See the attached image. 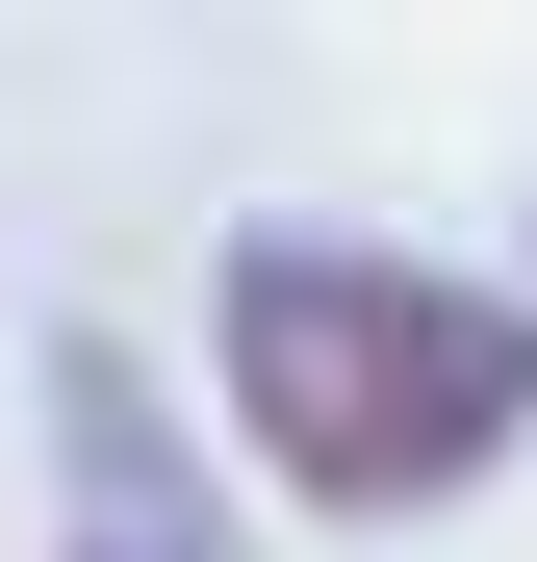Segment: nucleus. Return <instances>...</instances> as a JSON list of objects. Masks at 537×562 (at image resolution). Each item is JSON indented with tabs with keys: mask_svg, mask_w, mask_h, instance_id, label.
I'll list each match as a JSON object with an SVG mask.
<instances>
[{
	"mask_svg": "<svg viewBox=\"0 0 537 562\" xmlns=\"http://www.w3.org/2000/svg\"><path fill=\"white\" fill-rule=\"evenodd\" d=\"M205 384H231V460L333 537H384L435 486H486L537 435V307L461 256H384V231H231L205 281Z\"/></svg>",
	"mask_w": 537,
	"mask_h": 562,
	"instance_id": "f257e3e1",
	"label": "nucleus"
},
{
	"mask_svg": "<svg viewBox=\"0 0 537 562\" xmlns=\"http://www.w3.org/2000/svg\"><path fill=\"white\" fill-rule=\"evenodd\" d=\"M52 460H77V537H52V562H256V537L205 512V460H179V409L128 384L103 333H52Z\"/></svg>",
	"mask_w": 537,
	"mask_h": 562,
	"instance_id": "f03ea898",
	"label": "nucleus"
}]
</instances>
